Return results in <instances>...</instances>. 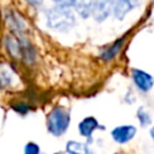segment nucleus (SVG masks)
Returning a JSON list of instances; mask_svg holds the SVG:
<instances>
[{
	"label": "nucleus",
	"instance_id": "7",
	"mask_svg": "<svg viewBox=\"0 0 154 154\" xmlns=\"http://www.w3.org/2000/svg\"><path fill=\"white\" fill-rule=\"evenodd\" d=\"M6 22L7 25L11 30V32L17 37V38H24V32H25V25L23 20L13 12H7L6 13Z\"/></svg>",
	"mask_w": 154,
	"mask_h": 154
},
{
	"label": "nucleus",
	"instance_id": "16",
	"mask_svg": "<svg viewBox=\"0 0 154 154\" xmlns=\"http://www.w3.org/2000/svg\"><path fill=\"white\" fill-rule=\"evenodd\" d=\"M52 1H54L57 5H60V6H72L73 0H52Z\"/></svg>",
	"mask_w": 154,
	"mask_h": 154
},
{
	"label": "nucleus",
	"instance_id": "12",
	"mask_svg": "<svg viewBox=\"0 0 154 154\" xmlns=\"http://www.w3.org/2000/svg\"><path fill=\"white\" fill-rule=\"evenodd\" d=\"M72 5L76 7L77 12L82 16V17H88L91 13V5H93V0H73Z\"/></svg>",
	"mask_w": 154,
	"mask_h": 154
},
{
	"label": "nucleus",
	"instance_id": "5",
	"mask_svg": "<svg viewBox=\"0 0 154 154\" xmlns=\"http://www.w3.org/2000/svg\"><path fill=\"white\" fill-rule=\"evenodd\" d=\"M131 76H132V81L136 84V87L142 90V91H149L153 87V78L152 76L142 70L138 69H134L131 71Z\"/></svg>",
	"mask_w": 154,
	"mask_h": 154
},
{
	"label": "nucleus",
	"instance_id": "15",
	"mask_svg": "<svg viewBox=\"0 0 154 154\" xmlns=\"http://www.w3.org/2000/svg\"><path fill=\"white\" fill-rule=\"evenodd\" d=\"M40 147L35 142H28L24 147V154H40Z\"/></svg>",
	"mask_w": 154,
	"mask_h": 154
},
{
	"label": "nucleus",
	"instance_id": "14",
	"mask_svg": "<svg viewBox=\"0 0 154 154\" xmlns=\"http://www.w3.org/2000/svg\"><path fill=\"white\" fill-rule=\"evenodd\" d=\"M12 108H13L17 113L25 114V113L30 109V105H28V103H25V102H14V103H12Z\"/></svg>",
	"mask_w": 154,
	"mask_h": 154
},
{
	"label": "nucleus",
	"instance_id": "17",
	"mask_svg": "<svg viewBox=\"0 0 154 154\" xmlns=\"http://www.w3.org/2000/svg\"><path fill=\"white\" fill-rule=\"evenodd\" d=\"M29 4L34 5V6H37V5H41L42 4V0H26Z\"/></svg>",
	"mask_w": 154,
	"mask_h": 154
},
{
	"label": "nucleus",
	"instance_id": "10",
	"mask_svg": "<svg viewBox=\"0 0 154 154\" xmlns=\"http://www.w3.org/2000/svg\"><path fill=\"white\" fill-rule=\"evenodd\" d=\"M66 152L69 154H94L87 143L78 141H69L66 143Z\"/></svg>",
	"mask_w": 154,
	"mask_h": 154
},
{
	"label": "nucleus",
	"instance_id": "1",
	"mask_svg": "<svg viewBox=\"0 0 154 154\" xmlns=\"http://www.w3.org/2000/svg\"><path fill=\"white\" fill-rule=\"evenodd\" d=\"M46 23H47V26L52 30L67 31L75 25L76 18L73 12L70 10V6L57 5L47 11Z\"/></svg>",
	"mask_w": 154,
	"mask_h": 154
},
{
	"label": "nucleus",
	"instance_id": "11",
	"mask_svg": "<svg viewBox=\"0 0 154 154\" xmlns=\"http://www.w3.org/2000/svg\"><path fill=\"white\" fill-rule=\"evenodd\" d=\"M123 43H124V38L120 37L119 40H117L116 42H113L112 45H109L108 47H106V48L102 51L101 55H100L101 59H102V60H111V59H113V58L116 57V54L120 51Z\"/></svg>",
	"mask_w": 154,
	"mask_h": 154
},
{
	"label": "nucleus",
	"instance_id": "6",
	"mask_svg": "<svg viewBox=\"0 0 154 154\" xmlns=\"http://www.w3.org/2000/svg\"><path fill=\"white\" fill-rule=\"evenodd\" d=\"M112 0H94L91 5V13L95 19L99 22L106 19L112 11Z\"/></svg>",
	"mask_w": 154,
	"mask_h": 154
},
{
	"label": "nucleus",
	"instance_id": "4",
	"mask_svg": "<svg viewBox=\"0 0 154 154\" xmlns=\"http://www.w3.org/2000/svg\"><path fill=\"white\" fill-rule=\"evenodd\" d=\"M141 0H116L112 5L113 14L117 19L122 20L129 12H131L135 7L140 5Z\"/></svg>",
	"mask_w": 154,
	"mask_h": 154
},
{
	"label": "nucleus",
	"instance_id": "18",
	"mask_svg": "<svg viewBox=\"0 0 154 154\" xmlns=\"http://www.w3.org/2000/svg\"><path fill=\"white\" fill-rule=\"evenodd\" d=\"M53 154H64V153H60V152H57V153H53Z\"/></svg>",
	"mask_w": 154,
	"mask_h": 154
},
{
	"label": "nucleus",
	"instance_id": "9",
	"mask_svg": "<svg viewBox=\"0 0 154 154\" xmlns=\"http://www.w3.org/2000/svg\"><path fill=\"white\" fill-rule=\"evenodd\" d=\"M16 78L14 72L6 65H0V89L8 88L13 84Z\"/></svg>",
	"mask_w": 154,
	"mask_h": 154
},
{
	"label": "nucleus",
	"instance_id": "3",
	"mask_svg": "<svg viewBox=\"0 0 154 154\" xmlns=\"http://www.w3.org/2000/svg\"><path fill=\"white\" fill-rule=\"evenodd\" d=\"M137 129L134 125H119L117 128H114L111 132L112 138L120 144L128 143L129 141H131L134 138V136L136 135Z\"/></svg>",
	"mask_w": 154,
	"mask_h": 154
},
{
	"label": "nucleus",
	"instance_id": "13",
	"mask_svg": "<svg viewBox=\"0 0 154 154\" xmlns=\"http://www.w3.org/2000/svg\"><path fill=\"white\" fill-rule=\"evenodd\" d=\"M137 118H138L140 124H141L142 126H148V125L152 123V117H150L149 112L146 111V109L142 108V107L137 111Z\"/></svg>",
	"mask_w": 154,
	"mask_h": 154
},
{
	"label": "nucleus",
	"instance_id": "8",
	"mask_svg": "<svg viewBox=\"0 0 154 154\" xmlns=\"http://www.w3.org/2000/svg\"><path fill=\"white\" fill-rule=\"evenodd\" d=\"M99 128V122L94 117H85L78 124V131L83 137L90 138L93 132Z\"/></svg>",
	"mask_w": 154,
	"mask_h": 154
},
{
	"label": "nucleus",
	"instance_id": "2",
	"mask_svg": "<svg viewBox=\"0 0 154 154\" xmlns=\"http://www.w3.org/2000/svg\"><path fill=\"white\" fill-rule=\"evenodd\" d=\"M70 113L63 106H55L47 116V129L53 136H61L70 126Z\"/></svg>",
	"mask_w": 154,
	"mask_h": 154
}]
</instances>
